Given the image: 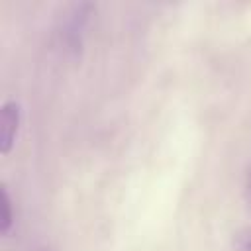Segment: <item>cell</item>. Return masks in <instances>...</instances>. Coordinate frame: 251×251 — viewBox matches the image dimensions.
<instances>
[{
  "label": "cell",
  "instance_id": "6da1fadb",
  "mask_svg": "<svg viewBox=\"0 0 251 251\" xmlns=\"http://www.w3.org/2000/svg\"><path fill=\"white\" fill-rule=\"evenodd\" d=\"M92 4H71L61 16L59 22V41L65 51V55L71 61H78L84 47V31L88 25V20L92 16Z\"/></svg>",
  "mask_w": 251,
  "mask_h": 251
},
{
  "label": "cell",
  "instance_id": "7a4b0ae2",
  "mask_svg": "<svg viewBox=\"0 0 251 251\" xmlns=\"http://www.w3.org/2000/svg\"><path fill=\"white\" fill-rule=\"evenodd\" d=\"M22 124V106L18 100H6L0 110V153L6 157L14 145Z\"/></svg>",
  "mask_w": 251,
  "mask_h": 251
},
{
  "label": "cell",
  "instance_id": "3957f363",
  "mask_svg": "<svg viewBox=\"0 0 251 251\" xmlns=\"http://www.w3.org/2000/svg\"><path fill=\"white\" fill-rule=\"evenodd\" d=\"M14 227V208H12V198L8 188L2 184L0 186V233L6 237L12 233Z\"/></svg>",
  "mask_w": 251,
  "mask_h": 251
},
{
  "label": "cell",
  "instance_id": "277c9868",
  "mask_svg": "<svg viewBox=\"0 0 251 251\" xmlns=\"http://www.w3.org/2000/svg\"><path fill=\"white\" fill-rule=\"evenodd\" d=\"M233 251H251V226L233 235Z\"/></svg>",
  "mask_w": 251,
  "mask_h": 251
},
{
  "label": "cell",
  "instance_id": "5b68a950",
  "mask_svg": "<svg viewBox=\"0 0 251 251\" xmlns=\"http://www.w3.org/2000/svg\"><path fill=\"white\" fill-rule=\"evenodd\" d=\"M247 194H249V200H251V167L247 171Z\"/></svg>",
  "mask_w": 251,
  "mask_h": 251
},
{
  "label": "cell",
  "instance_id": "8992f818",
  "mask_svg": "<svg viewBox=\"0 0 251 251\" xmlns=\"http://www.w3.org/2000/svg\"><path fill=\"white\" fill-rule=\"evenodd\" d=\"M39 251H47V249H39Z\"/></svg>",
  "mask_w": 251,
  "mask_h": 251
}]
</instances>
